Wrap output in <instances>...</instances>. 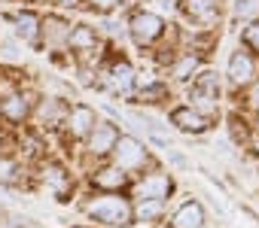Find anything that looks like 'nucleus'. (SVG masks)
Masks as SVG:
<instances>
[{
    "label": "nucleus",
    "mask_w": 259,
    "mask_h": 228,
    "mask_svg": "<svg viewBox=\"0 0 259 228\" xmlns=\"http://www.w3.org/2000/svg\"><path fill=\"white\" fill-rule=\"evenodd\" d=\"M85 210H89V216H95V219L104 222V225H125L128 219H132V207H128L119 195L95 198Z\"/></svg>",
    "instance_id": "obj_1"
},
{
    "label": "nucleus",
    "mask_w": 259,
    "mask_h": 228,
    "mask_svg": "<svg viewBox=\"0 0 259 228\" xmlns=\"http://www.w3.org/2000/svg\"><path fill=\"white\" fill-rule=\"evenodd\" d=\"M128 82H132V70H128L125 64H122V67H113V85H116V88H125Z\"/></svg>",
    "instance_id": "obj_16"
},
{
    "label": "nucleus",
    "mask_w": 259,
    "mask_h": 228,
    "mask_svg": "<svg viewBox=\"0 0 259 228\" xmlns=\"http://www.w3.org/2000/svg\"><path fill=\"white\" fill-rule=\"evenodd\" d=\"M259 13V0H238V16L241 19H250Z\"/></svg>",
    "instance_id": "obj_17"
},
{
    "label": "nucleus",
    "mask_w": 259,
    "mask_h": 228,
    "mask_svg": "<svg viewBox=\"0 0 259 228\" xmlns=\"http://www.w3.org/2000/svg\"><path fill=\"white\" fill-rule=\"evenodd\" d=\"M13 174H16L13 161H0V183H13Z\"/></svg>",
    "instance_id": "obj_19"
},
{
    "label": "nucleus",
    "mask_w": 259,
    "mask_h": 228,
    "mask_svg": "<svg viewBox=\"0 0 259 228\" xmlns=\"http://www.w3.org/2000/svg\"><path fill=\"white\" fill-rule=\"evenodd\" d=\"M132 34H135V40H138L141 46H147V43H153V40L162 34V19H159V16H150V13L135 16V22H132Z\"/></svg>",
    "instance_id": "obj_3"
},
{
    "label": "nucleus",
    "mask_w": 259,
    "mask_h": 228,
    "mask_svg": "<svg viewBox=\"0 0 259 228\" xmlns=\"http://www.w3.org/2000/svg\"><path fill=\"white\" fill-rule=\"evenodd\" d=\"M16 25H19V34L25 37V40H34L37 37V16H31V13H19L16 16Z\"/></svg>",
    "instance_id": "obj_11"
},
{
    "label": "nucleus",
    "mask_w": 259,
    "mask_h": 228,
    "mask_svg": "<svg viewBox=\"0 0 259 228\" xmlns=\"http://www.w3.org/2000/svg\"><path fill=\"white\" fill-rule=\"evenodd\" d=\"M189 70H195V58H186V61H183V64L177 67V76H186Z\"/></svg>",
    "instance_id": "obj_21"
},
{
    "label": "nucleus",
    "mask_w": 259,
    "mask_h": 228,
    "mask_svg": "<svg viewBox=\"0 0 259 228\" xmlns=\"http://www.w3.org/2000/svg\"><path fill=\"white\" fill-rule=\"evenodd\" d=\"M95 183L104 186V189H119V186L125 183V174H122L119 167H110V170H101V174L95 177Z\"/></svg>",
    "instance_id": "obj_12"
},
{
    "label": "nucleus",
    "mask_w": 259,
    "mask_h": 228,
    "mask_svg": "<svg viewBox=\"0 0 259 228\" xmlns=\"http://www.w3.org/2000/svg\"><path fill=\"white\" fill-rule=\"evenodd\" d=\"M113 143H116V131H113L110 125H101V128H95V131H92V152H95V155L110 152V149H113Z\"/></svg>",
    "instance_id": "obj_8"
},
{
    "label": "nucleus",
    "mask_w": 259,
    "mask_h": 228,
    "mask_svg": "<svg viewBox=\"0 0 259 228\" xmlns=\"http://www.w3.org/2000/svg\"><path fill=\"white\" fill-rule=\"evenodd\" d=\"M113 152H116V167H119V170H135V167H141L144 158H147L144 146H141L135 137H119V140L113 143Z\"/></svg>",
    "instance_id": "obj_2"
},
{
    "label": "nucleus",
    "mask_w": 259,
    "mask_h": 228,
    "mask_svg": "<svg viewBox=\"0 0 259 228\" xmlns=\"http://www.w3.org/2000/svg\"><path fill=\"white\" fill-rule=\"evenodd\" d=\"M46 180H49L55 189H61V186H64V170H61V167H49V170H46Z\"/></svg>",
    "instance_id": "obj_18"
},
{
    "label": "nucleus",
    "mask_w": 259,
    "mask_h": 228,
    "mask_svg": "<svg viewBox=\"0 0 259 228\" xmlns=\"http://www.w3.org/2000/svg\"><path fill=\"white\" fill-rule=\"evenodd\" d=\"M70 125H73V134H85V131L95 125V112H92V109H85V106H76V109H73Z\"/></svg>",
    "instance_id": "obj_9"
},
{
    "label": "nucleus",
    "mask_w": 259,
    "mask_h": 228,
    "mask_svg": "<svg viewBox=\"0 0 259 228\" xmlns=\"http://www.w3.org/2000/svg\"><path fill=\"white\" fill-rule=\"evenodd\" d=\"M244 40L253 46V49H259V22L253 25V28H247V34H244Z\"/></svg>",
    "instance_id": "obj_20"
},
{
    "label": "nucleus",
    "mask_w": 259,
    "mask_h": 228,
    "mask_svg": "<svg viewBox=\"0 0 259 228\" xmlns=\"http://www.w3.org/2000/svg\"><path fill=\"white\" fill-rule=\"evenodd\" d=\"M186 10L201 22H213V0H186Z\"/></svg>",
    "instance_id": "obj_10"
},
{
    "label": "nucleus",
    "mask_w": 259,
    "mask_h": 228,
    "mask_svg": "<svg viewBox=\"0 0 259 228\" xmlns=\"http://www.w3.org/2000/svg\"><path fill=\"white\" fill-rule=\"evenodd\" d=\"M168 192H171V180L162 177V174H153V177H147L138 186V198L141 201H162V198H168Z\"/></svg>",
    "instance_id": "obj_4"
},
{
    "label": "nucleus",
    "mask_w": 259,
    "mask_h": 228,
    "mask_svg": "<svg viewBox=\"0 0 259 228\" xmlns=\"http://www.w3.org/2000/svg\"><path fill=\"white\" fill-rule=\"evenodd\" d=\"M92 4H95V7H101V10H110V7H116V4H119V0H92Z\"/></svg>",
    "instance_id": "obj_22"
},
{
    "label": "nucleus",
    "mask_w": 259,
    "mask_h": 228,
    "mask_svg": "<svg viewBox=\"0 0 259 228\" xmlns=\"http://www.w3.org/2000/svg\"><path fill=\"white\" fill-rule=\"evenodd\" d=\"M4 109H7L10 119H22V116H25V100H22V97H10V100L4 103Z\"/></svg>",
    "instance_id": "obj_15"
},
{
    "label": "nucleus",
    "mask_w": 259,
    "mask_h": 228,
    "mask_svg": "<svg viewBox=\"0 0 259 228\" xmlns=\"http://www.w3.org/2000/svg\"><path fill=\"white\" fill-rule=\"evenodd\" d=\"M159 213H162V201H141V207H138L141 219H156Z\"/></svg>",
    "instance_id": "obj_14"
},
{
    "label": "nucleus",
    "mask_w": 259,
    "mask_h": 228,
    "mask_svg": "<svg viewBox=\"0 0 259 228\" xmlns=\"http://www.w3.org/2000/svg\"><path fill=\"white\" fill-rule=\"evenodd\" d=\"M67 40H70V46H92L95 43V34L89 28H76L73 34H67Z\"/></svg>",
    "instance_id": "obj_13"
},
{
    "label": "nucleus",
    "mask_w": 259,
    "mask_h": 228,
    "mask_svg": "<svg viewBox=\"0 0 259 228\" xmlns=\"http://www.w3.org/2000/svg\"><path fill=\"white\" fill-rule=\"evenodd\" d=\"M229 76H232V82H238V85L253 79V61H250L247 52L232 55V61H229Z\"/></svg>",
    "instance_id": "obj_5"
},
{
    "label": "nucleus",
    "mask_w": 259,
    "mask_h": 228,
    "mask_svg": "<svg viewBox=\"0 0 259 228\" xmlns=\"http://www.w3.org/2000/svg\"><path fill=\"white\" fill-rule=\"evenodd\" d=\"M174 125H177L180 131H192V134H198V131L207 128L204 116H198V112H192V109H177V112H174Z\"/></svg>",
    "instance_id": "obj_6"
},
{
    "label": "nucleus",
    "mask_w": 259,
    "mask_h": 228,
    "mask_svg": "<svg viewBox=\"0 0 259 228\" xmlns=\"http://www.w3.org/2000/svg\"><path fill=\"white\" fill-rule=\"evenodd\" d=\"M174 228H201V207L198 204H183L174 216Z\"/></svg>",
    "instance_id": "obj_7"
}]
</instances>
